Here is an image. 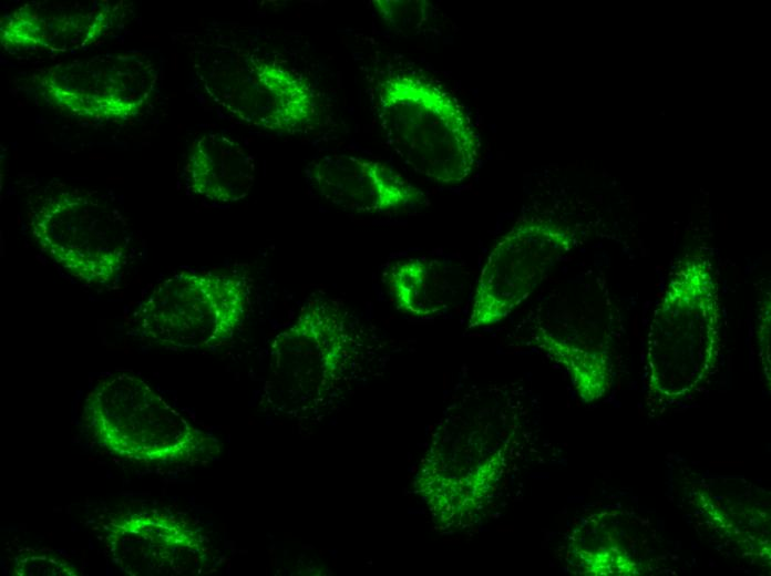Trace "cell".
<instances>
[{
	"label": "cell",
	"mask_w": 771,
	"mask_h": 576,
	"mask_svg": "<svg viewBox=\"0 0 771 576\" xmlns=\"http://www.w3.org/2000/svg\"><path fill=\"white\" fill-rule=\"evenodd\" d=\"M379 16L395 31L419 30L429 19L431 4L426 1H372Z\"/></svg>",
	"instance_id": "cell-19"
},
{
	"label": "cell",
	"mask_w": 771,
	"mask_h": 576,
	"mask_svg": "<svg viewBox=\"0 0 771 576\" xmlns=\"http://www.w3.org/2000/svg\"><path fill=\"white\" fill-rule=\"evenodd\" d=\"M759 356L764 376L770 384V294L760 304L757 329Z\"/></svg>",
	"instance_id": "cell-20"
},
{
	"label": "cell",
	"mask_w": 771,
	"mask_h": 576,
	"mask_svg": "<svg viewBox=\"0 0 771 576\" xmlns=\"http://www.w3.org/2000/svg\"><path fill=\"white\" fill-rule=\"evenodd\" d=\"M377 96L387 142L408 166L445 185L470 176L477 135L452 95L421 76L394 72L379 82Z\"/></svg>",
	"instance_id": "cell-4"
},
{
	"label": "cell",
	"mask_w": 771,
	"mask_h": 576,
	"mask_svg": "<svg viewBox=\"0 0 771 576\" xmlns=\"http://www.w3.org/2000/svg\"><path fill=\"white\" fill-rule=\"evenodd\" d=\"M373 335L343 300L315 295L274 339L266 399L287 414H312L339 399L374 356Z\"/></svg>",
	"instance_id": "cell-2"
},
{
	"label": "cell",
	"mask_w": 771,
	"mask_h": 576,
	"mask_svg": "<svg viewBox=\"0 0 771 576\" xmlns=\"http://www.w3.org/2000/svg\"><path fill=\"white\" fill-rule=\"evenodd\" d=\"M526 410L514 388H473L442 413L413 490L442 533L474 527L494 503L523 449Z\"/></svg>",
	"instance_id": "cell-1"
},
{
	"label": "cell",
	"mask_w": 771,
	"mask_h": 576,
	"mask_svg": "<svg viewBox=\"0 0 771 576\" xmlns=\"http://www.w3.org/2000/svg\"><path fill=\"white\" fill-rule=\"evenodd\" d=\"M575 234L543 218L516 223L494 244L481 269L467 329L498 323L522 305L575 246Z\"/></svg>",
	"instance_id": "cell-10"
},
{
	"label": "cell",
	"mask_w": 771,
	"mask_h": 576,
	"mask_svg": "<svg viewBox=\"0 0 771 576\" xmlns=\"http://www.w3.org/2000/svg\"><path fill=\"white\" fill-rule=\"evenodd\" d=\"M29 226L40 249L83 282L107 284L127 260V222L97 192L69 186L44 191L31 203Z\"/></svg>",
	"instance_id": "cell-7"
},
{
	"label": "cell",
	"mask_w": 771,
	"mask_h": 576,
	"mask_svg": "<svg viewBox=\"0 0 771 576\" xmlns=\"http://www.w3.org/2000/svg\"><path fill=\"white\" fill-rule=\"evenodd\" d=\"M83 419L101 446L147 463H186L209 457L217 442L188 422L140 377L100 379L85 397Z\"/></svg>",
	"instance_id": "cell-6"
},
{
	"label": "cell",
	"mask_w": 771,
	"mask_h": 576,
	"mask_svg": "<svg viewBox=\"0 0 771 576\" xmlns=\"http://www.w3.org/2000/svg\"><path fill=\"white\" fill-rule=\"evenodd\" d=\"M530 342L562 367L584 403L613 387L614 316L605 280L592 271L543 296L523 320Z\"/></svg>",
	"instance_id": "cell-5"
},
{
	"label": "cell",
	"mask_w": 771,
	"mask_h": 576,
	"mask_svg": "<svg viewBox=\"0 0 771 576\" xmlns=\"http://www.w3.org/2000/svg\"><path fill=\"white\" fill-rule=\"evenodd\" d=\"M113 553L128 572L155 574L178 572L205 555L202 536L185 523L163 514L121 517L111 526Z\"/></svg>",
	"instance_id": "cell-15"
},
{
	"label": "cell",
	"mask_w": 771,
	"mask_h": 576,
	"mask_svg": "<svg viewBox=\"0 0 771 576\" xmlns=\"http://www.w3.org/2000/svg\"><path fill=\"white\" fill-rule=\"evenodd\" d=\"M647 527L620 511L592 514L568 538L569 564L582 575H637L648 564Z\"/></svg>",
	"instance_id": "cell-13"
},
{
	"label": "cell",
	"mask_w": 771,
	"mask_h": 576,
	"mask_svg": "<svg viewBox=\"0 0 771 576\" xmlns=\"http://www.w3.org/2000/svg\"><path fill=\"white\" fill-rule=\"evenodd\" d=\"M250 305L245 276L184 270L152 289L136 319L147 339L166 348H215L233 338Z\"/></svg>",
	"instance_id": "cell-8"
},
{
	"label": "cell",
	"mask_w": 771,
	"mask_h": 576,
	"mask_svg": "<svg viewBox=\"0 0 771 576\" xmlns=\"http://www.w3.org/2000/svg\"><path fill=\"white\" fill-rule=\"evenodd\" d=\"M184 177L192 194L212 202L234 203L250 193L255 183V161L232 137L208 133L191 146Z\"/></svg>",
	"instance_id": "cell-16"
},
{
	"label": "cell",
	"mask_w": 771,
	"mask_h": 576,
	"mask_svg": "<svg viewBox=\"0 0 771 576\" xmlns=\"http://www.w3.org/2000/svg\"><path fill=\"white\" fill-rule=\"evenodd\" d=\"M721 301L711 260L686 257L652 312L646 342L647 397L671 405L713 371L720 348Z\"/></svg>",
	"instance_id": "cell-3"
},
{
	"label": "cell",
	"mask_w": 771,
	"mask_h": 576,
	"mask_svg": "<svg viewBox=\"0 0 771 576\" xmlns=\"http://www.w3.org/2000/svg\"><path fill=\"white\" fill-rule=\"evenodd\" d=\"M751 493H722L712 482L699 483L693 492L697 510L719 536L743 554L770 559L769 500H750Z\"/></svg>",
	"instance_id": "cell-18"
},
{
	"label": "cell",
	"mask_w": 771,
	"mask_h": 576,
	"mask_svg": "<svg viewBox=\"0 0 771 576\" xmlns=\"http://www.w3.org/2000/svg\"><path fill=\"white\" fill-rule=\"evenodd\" d=\"M461 279L451 264L428 257L398 260L383 275L397 308L418 318L446 312L462 289Z\"/></svg>",
	"instance_id": "cell-17"
},
{
	"label": "cell",
	"mask_w": 771,
	"mask_h": 576,
	"mask_svg": "<svg viewBox=\"0 0 771 576\" xmlns=\"http://www.w3.org/2000/svg\"><path fill=\"white\" fill-rule=\"evenodd\" d=\"M202 78L209 96L249 125L294 134L318 119L312 85L278 61L236 55L214 62Z\"/></svg>",
	"instance_id": "cell-9"
},
{
	"label": "cell",
	"mask_w": 771,
	"mask_h": 576,
	"mask_svg": "<svg viewBox=\"0 0 771 576\" xmlns=\"http://www.w3.org/2000/svg\"><path fill=\"white\" fill-rule=\"evenodd\" d=\"M309 188L352 213H387L428 203V196L389 166L349 154H327L305 169Z\"/></svg>",
	"instance_id": "cell-12"
},
{
	"label": "cell",
	"mask_w": 771,
	"mask_h": 576,
	"mask_svg": "<svg viewBox=\"0 0 771 576\" xmlns=\"http://www.w3.org/2000/svg\"><path fill=\"white\" fill-rule=\"evenodd\" d=\"M107 4L63 6L27 3L1 21L7 49L69 51L91 44L109 28Z\"/></svg>",
	"instance_id": "cell-14"
},
{
	"label": "cell",
	"mask_w": 771,
	"mask_h": 576,
	"mask_svg": "<svg viewBox=\"0 0 771 576\" xmlns=\"http://www.w3.org/2000/svg\"><path fill=\"white\" fill-rule=\"evenodd\" d=\"M156 80L155 65L145 55L101 54L50 68L40 85L52 104L71 114L126 121L143 110Z\"/></svg>",
	"instance_id": "cell-11"
}]
</instances>
